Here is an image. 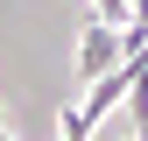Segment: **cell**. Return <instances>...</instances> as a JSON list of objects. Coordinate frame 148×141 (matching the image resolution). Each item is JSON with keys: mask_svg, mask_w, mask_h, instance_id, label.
Listing matches in <instances>:
<instances>
[{"mask_svg": "<svg viewBox=\"0 0 148 141\" xmlns=\"http://www.w3.org/2000/svg\"><path fill=\"white\" fill-rule=\"evenodd\" d=\"M120 64H127L120 28H106L99 14H92V21H85V42H78V78H85V85H99V78H113Z\"/></svg>", "mask_w": 148, "mask_h": 141, "instance_id": "cell-1", "label": "cell"}, {"mask_svg": "<svg viewBox=\"0 0 148 141\" xmlns=\"http://www.w3.org/2000/svg\"><path fill=\"white\" fill-rule=\"evenodd\" d=\"M85 134H92V120H85V106H64V134H57V141H85Z\"/></svg>", "mask_w": 148, "mask_h": 141, "instance_id": "cell-2", "label": "cell"}]
</instances>
